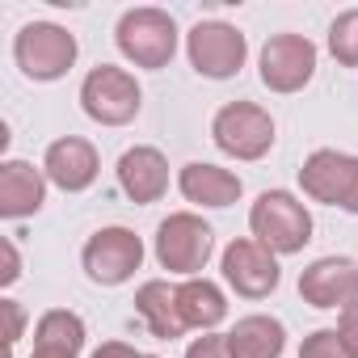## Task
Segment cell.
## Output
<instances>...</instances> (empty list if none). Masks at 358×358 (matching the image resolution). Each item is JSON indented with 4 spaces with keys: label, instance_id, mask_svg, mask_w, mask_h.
Returning a JSON list of instances; mask_svg holds the SVG:
<instances>
[{
    "label": "cell",
    "instance_id": "cell-6",
    "mask_svg": "<svg viewBox=\"0 0 358 358\" xmlns=\"http://www.w3.org/2000/svg\"><path fill=\"white\" fill-rule=\"evenodd\" d=\"M211 139L224 156L236 160H262L274 148V118L257 101H228L211 118Z\"/></svg>",
    "mask_w": 358,
    "mask_h": 358
},
{
    "label": "cell",
    "instance_id": "cell-8",
    "mask_svg": "<svg viewBox=\"0 0 358 358\" xmlns=\"http://www.w3.org/2000/svg\"><path fill=\"white\" fill-rule=\"evenodd\" d=\"M186 55H190V68L207 80H228L245 68V55H249V38L228 26V22H199L190 34H186Z\"/></svg>",
    "mask_w": 358,
    "mask_h": 358
},
{
    "label": "cell",
    "instance_id": "cell-3",
    "mask_svg": "<svg viewBox=\"0 0 358 358\" xmlns=\"http://www.w3.org/2000/svg\"><path fill=\"white\" fill-rule=\"evenodd\" d=\"M211 253H215V232L194 211H177V215L160 220V228H156V262L169 274L199 278V270L211 262Z\"/></svg>",
    "mask_w": 358,
    "mask_h": 358
},
{
    "label": "cell",
    "instance_id": "cell-17",
    "mask_svg": "<svg viewBox=\"0 0 358 358\" xmlns=\"http://www.w3.org/2000/svg\"><path fill=\"white\" fill-rule=\"evenodd\" d=\"M135 312L156 341H173V337L186 333L182 308H177V287H169L164 278H152L135 291Z\"/></svg>",
    "mask_w": 358,
    "mask_h": 358
},
{
    "label": "cell",
    "instance_id": "cell-13",
    "mask_svg": "<svg viewBox=\"0 0 358 358\" xmlns=\"http://www.w3.org/2000/svg\"><path fill=\"white\" fill-rule=\"evenodd\" d=\"M43 173H47V182L59 186L64 194H80L97 182V173H101V160H97V148L80 135H64L47 148L43 156Z\"/></svg>",
    "mask_w": 358,
    "mask_h": 358
},
{
    "label": "cell",
    "instance_id": "cell-7",
    "mask_svg": "<svg viewBox=\"0 0 358 358\" xmlns=\"http://www.w3.org/2000/svg\"><path fill=\"white\" fill-rule=\"evenodd\" d=\"M299 186L312 203L341 207V211L358 215V156L333 152V148L312 152L299 169Z\"/></svg>",
    "mask_w": 358,
    "mask_h": 358
},
{
    "label": "cell",
    "instance_id": "cell-18",
    "mask_svg": "<svg viewBox=\"0 0 358 358\" xmlns=\"http://www.w3.org/2000/svg\"><path fill=\"white\" fill-rule=\"evenodd\" d=\"M232 358H278L287 350V329L274 316H245L232 333H224Z\"/></svg>",
    "mask_w": 358,
    "mask_h": 358
},
{
    "label": "cell",
    "instance_id": "cell-20",
    "mask_svg": "<svg viewBox=\"0 0 358 358\" xmlns=\"http://www.w3.org/2000/svg\"><path fill=\"white\" fill-rule=\"evenodd\" d=\"M34 345H55V350H85V320L68 308H51L43 312V320L34 324Z\"/></svg>",
    "mask_w": 358,
    "mask_h": 358
},
{
    "label": "cell",
    "instance_id": "cell-5",
    "mask_svg": "<svg viewBox=\"0 0 358 358\" xmlns=\"http://www.w3.org/2000/svg\"><path fill=\"white\" fill-rule=\"evenodd\" d=\"M80 106L101 127H127L139 114V106H143V89H139V80L127 68L97 64L85 76V85H80Z\"/></svg>",
    "mask_w": 358,
    "mask_h": 358
},
{
    "label": "cell",
    "instance_id": "cell-21",
    "mask_svg": "<svg viewBox=\"0 0 358 358\" xmlns=\"http://www.w3.org/2000/svg\"><path fill=\"white\" fill-rule=\"evenodd\" d=\"M329 51L341 68H358V9H345L329 26Z\"/></svg>",
    "mask_w": 358,
    "mask_h": 358
},
{
    "label": "cell",
    "instance_id": "cell-28",
    "mask_svg": "<svg viewBox=\"0 0 358 358\" xmlns=\"http://www.w3.org/2000/svg\"><path fill=\"white\" fill-rule=\"evenodd\" d=\"M30 358H76V354L72 350H55V345H34Z\"/></svg>",
    "mask_w": 358,
    "mask_h": 358
},
{
    "label": "cell",
    "instance_id": "cell-15",
    "mask_svg": "<svg viewBox=\"0 0 358 358\" xmlns=\"http://www.w3.org/2000/svg\"><path fill=\"white\" fill-rule=\"evenodd\" d=\"M47 203V173L34 169L30 160H5L0 164V215L5 220H26L43 211Z\"/></svg>",
    "mask_w": 358,
    "mask_h": 358
},
{
    "label": "cell",
    "instance_id": "cell-27",
    "mask_svg": "<svg viewBox=\"0 0 358 358\" xmlns=\"http://www.w3.org/2000/svg\"><path fill=\"white\" fill-rule=\"evenodd\" d=\"M93 358H143L135 345H127V341H106L101 350H93Z\"/></svg>",
    "mask_w": 358,
    "mask_h": 358
},
{
    "label": "cell",
    "instance_id": "cell-9",
    "mask_svg": "<svg viewBox=\"0 0 358 358\" xmlns=\"http://www.w3.org/2000/svg\"><path fill=\"white\" fill-rule=\"evenodd\" d=\"M257 72H262V85L270 93H299L312 76H316V47L312 38L303 34H270L262 55H257Z\"/></svg>",
    "mask_w": 358,
    "mask_h": 358
},
{
    "label": "cell",
    "instance_id": "cell-16",
    "mask_svg": "<svg viewBox=\"0 0 358 358\" xmlns=\"http://www.w3.org/2000/svg\"><path fill=\"white\" fill-rule=\"evenodd\" d=\"M177 186H182L186 203H199V207H232L245 194V182L236 173H228L220 164H207V160L186 164L177 173Z\"/></svg>",
    "mask_w": 358,
    "mask_h": 358
},
{
    "label": "cell",
    "instance_id": "cell-19",
    "mask_svg": "<svg viewBox=\"0 0 358 358\" xmlns=\"http://www.w3.org/2000/svg\"><path fill=\"white\" fill-rule=\"evenodd\" d=\"M177 308H182L186 329H203V333H211L228 316V299L211 278H186L177 287Z\"/></svg>",
    "mask_w": 358,
    "mask_h": 358
},
{
    "label": "cell",
    "instance_id": "cell-4",
    "mask_svg": "<svg viewBox=\"0 0 358 358\" xmlns=\"http://www.w3.org/2000/svg\"><path fill=\"white\" fill-rule=\"evenodd\" d=\"M76 34H68L55 22H30L13 38V59L30 80H59L76 64Z\"/></svg>",
    "mask_w": 358,
    "mask_h": 358
},
{
    "label": "cell",
    "instance_id": "cell-10",
    "mask_svg": "<svg viewBox=\"0 0 358 358\" xmlns=\"http://www.w3.org/2000/svg\"><path fill=\"white\" fill-rule=\"evenodd\" d=\"M80 262H85L89 282H97V287H122L143 266V241L131 228H101V232L89 236Z\"/></svg>",
    "mask_w": 358,
    "mask_h": 358
},
{
    "label": "cell",
    "instance_id": "cell-1",
    "mask_svg": "<svg viewBox=\"0 0 358 358\" xmlns=\"http://www.w3.org/2000/svg\"><path fill=\"white\" fill-rule=\"evenodd\" d=\"M249 228H253V241H262L278 257H291L312 241V215L287 190H266L249 211Z\"/></svg>",
    "mask_w": 358,
    "mask_h": 358
},
{
    "label": "cell",
    "instance_id": "cell-23",
    "mask_svg": "<svg viewBox=\"0 0 358 358\" xmlns=\"http://www.w3.org/2000/svg\"><path fill=\"white\" fill-rule=\"evenodd\" d=\"M186 358H232V354H228V341H224L220 333H203V337L190 341Z\"/></svg>",
    "mask_w": 358,
    "mask_h": 358
},
{
    "label": "cell",
    "instance_id": "cell-24",
    "mask_svg": "<svg viewBox=\"0 0 358 358\" xmlns=\"http://www.w3.org/2000/svg\"><path fill=\"white\" fill-rule=\"evenodd\" d=\"M0 312H5V320H9V329H5V345H9V354H13V345L22 341V329H26V312H22L17 299H0Z\"/></svg>",
    "mask_w": 358,
    "mask_h": 358
},
{
    "label": "cell",
    "instance_id": "cell-22",
    "mask_svg": "<svg viewBox=\"0 0 358 358\" xmlns=\"http://www.w3.org/2000/svg\"><path fill=\"white\" fill-rule=\"evenodd\" d=\"M299 358H354V354L345 350V341L337 337V329H316V333L303 337Z\"/></svg>",
    "mask_w": 358,
    "mask_h": 358
},
{
    "label": "cell",
    "instance_id": "cell-29",
    "mask_svg": "<svg viewBox=\"0 0 358 358\" xmlns=\"http://www.w3.org/2000/svg\"><path fill=\"white\" fill-rule=\"evenodd\" d=\"M143 358H156V354H143Z\"/></svg>",
    "mask_w": 358,
    "mask_h": 358
},
{
    "label": "cell",
    "instance_id": "cell-11",
    "mask_svg": "<svg viewBox=\"0 0 358 358\" xmlns=\"http://www.w3.org/2000/svg\"><path fill=\"white\" fill-rule=\"evenodd\" d=\"M224 278H228V287L236 291V295H245V299H266L274 287H278V278H282V270H278V253H270L262 241H253V236H236L228 249H224Z\"/></svg>",
    "mask_w": 358,
    "mask_h": 358
},
{
    "label": "cell",
    "instance_id": "cell-14",
    "mask_svg": "<svg viewBox=\"0 0 358 358\" xmlns=\"http://www.w3.org/2000/svg\"><path fill=\"white\" fill-rule=\"evenodd\" d=\"M118 186H122V194H127L131 203H139V207L160 203L164 190H169V160H164L156 148H148V143L127 148V152L118 156Z\"/></svg>",
    "mask_w": 358,
    "mask_h": 358
},
{
    "label": "cell",
    "instance_id": "cell-12",
    "mask_svg": "<svg viewBox=\"0 0 358 358\" xmlns=\"http://www.w3.org/2000/svg\"><path fill=\"white\" fill-rule=\"evenodd\" d=\"M299 295L312 308H350L358 303V262L350 257H320L299 274Z\"/></svg>",
    "mask_w": 358,
    "mask_h": 358
},
{
    "label": "cell",
    "instance_id": "cell-26",
    "mask_svg": "<svg viewBox=\"0 0 358 358\" xmlns=\"http://www.w3.org/2000/svg\"><path fill=\"white\" fill-rule=\"evenodd\" d=\"M0 249H5V270H0V282L13 287V282L22 278V257H17V245H13V241H5Z\"/></svg>",
    "mask_w": 358,
    "mask_h": 358
},
{
    "label": "cell",
    "instance_id": "cell-2",
    "mask_svg": "<svg viewBox=\"0 0 358 358\" xmlns=\"http://www.w3.org/2000/svg\"><path fill=\"white\" fill-rule=\"evenodd\" d=\"M114 43H118V51H122L135 68L160 72V68H169V59L177 55V22H173L164 9H127V13L118 17Z\"/></svg>",
    "mask_w": 358,
    "mask_h": 358
},
{
    "label": "cell",
    "instance_id": "cell-25",
    "mask_svg": "<svg viewBox=\"0 0 358 358\" xmlns=\"http://www.w3.org/2000/svg\"><path fill=\"white\" fill-rule=\"evenodd\" d=\"M337 337L345 341V350L358 358V303H350L341 316H337Z\"/></svg>",
    "mask_w": 358,
    "mask_h": 358
}]
</instances>
